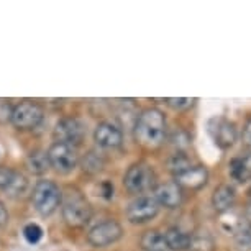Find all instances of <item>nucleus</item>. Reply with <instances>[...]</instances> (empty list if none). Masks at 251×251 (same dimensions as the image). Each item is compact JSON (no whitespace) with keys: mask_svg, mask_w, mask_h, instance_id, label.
Wrapping results in <instances>:
<instances>
[{"mask_svg":"<svg viewBox=\"0 0 251 251\" xmlns=\"http://www.w3.org/2000/svg\"><path fill=\"white\" fill-rule=\"evenodd\" d=\"M166 136V118L158 108L141 112L135 123V140L145 148H158Z\"/></svg>","mask_w":251,"mask_h":251,"instance_id":"nucleus-1","label":"nucleus"},{"mask_svg":"<svg viewBox=\"0 0 251 251\" xmlns=\"http://www.w3.org/2000/svg\"><path fill=\"white\" fill-rule=\"evenodd\" d=\"M92 208L87 199L77 191H73L66 196L63 202V219L69 226L79 228L91 220Z\"/></svg>","mask_w":251,"mask_h":251,"instance_id":"nucleus-2","label":"nucleus"},{"mask_svg":"<svg viewBox=\"0 0 251 251\" xmlns=\"http://www.w3.org/2000/svg\"><path fill=\"white\" fill-rule=\"evenodd\" d=\"M31 201L38 214L51 215L61 203V191L53 181H40L33 189Z\"/></svg>","mask_w":251,"mask_h":251,"instance_id":"nucleus-3","label":"nucleus"},{"mask_svg":"<svg viewBox=\"0 0 251 251\" xmlns=\"http://www.w3.org/2000/svg\"><path fill=\"white\" fill-rule=\"evenodd\" d=\"M156 176L154 171L151 169V166L145 163H136L133 166H130L128 171L125 174V187L128 189V192L131 194H141L150 191L154 186Z\"/></svg>","mask_w":251,"mask_h":251,"instance_id":"nucleus-4","label":"nucleus"},{"mask_svg":"<svg viewBox=\"0 0 251 251\" xmlns=\"http://www.w3.org/2000/svg\"><path fill=\"white\" fill-rule=\"evenodd\" d=\"M10 120L20 130L36 128L43 122V108L35 102H20L13 107Z\"/></svg>","mask_w":251,"mask_h":251,"instance_id":"nucleus-5","label":"nucleus"},{"mask_svg":"<svg viewBox=\"0 0 251 251\" xmlns=\"http://www.w3.org/2000/svg\"><path fill=\"white\" fill-rule=\"evenodd\" d=\"M48 161L50 166L54 168L58 173H71L77 166V151L74 146L66 145V143H53L51 148L48 150Z\"/></svg>","mask_w":251,"mask_h":251,"instance_id":"nucleus-6","label":"nucleus"},{"mask_svg":"<svg viewBox=\"0 0 251 251\" xmlns=\"http://www.w3.org/2000/svg\"><path fill=\"white\" fill-rule=\"evenodd\" d=\"M208 133L215 141V145L222 150L231 148L236 141V136H238L235 123L224 117H215L208 122Z\"/></svg>","mask_w":251,"mask_h":251,"instance_id":"nucleus-7","label":"nucleus"},{"mask_svg":"<svg viewBox=\"0 0 251 251\" xmlns=\"http://www.w3.org/2000/svg\"><path fill=\"white\" fill-rule=\"evenodd\" d=\"M123 235L122 225L115 220H105L97 224L94 228H91L87 235L89 243L97 246V248H103L112 243H115L117 240H120Z\"/></svg>","mask_w":251,"mask_h":251,"instance_id":"nucleus-8","label":"nucleus"},{"mask_svg":"<svg viewBox=\"0 0 251 251\" xmlns=\"http://www.w3.org/2000/svg\"><path fill=\"white\" fill-rule=\"evenodd\" d=\"M159 212V203L156 202L154 197L151 196H141L135 199L128 205L126 217L131 224H145V222L153 220Z\"/></svg>","mask_w":251,"mask_h":251,"instance_id":"nucleus-9","label":"nucleus"},{"mask_svg":"<svg viewBox=\"0 0 251 251\" xmlns=\"http://www.w3.org/2000/svg\"><path fill=\"white\" fill-rule=\"evenodd\" d=\"M84 125L80 123L77 118H63L58 122L54 128V138L58 143H66L71 146L80 145V141L84 140Z\"/></svg>","mask_w":251,"mask_h":251,"instance_id":"nucleus-10","label":"nucleus"},{"mask_svg":"<svg viewBox=\"0 0 251 251\" xmlns=\"http://www.w3.org/2000/svg\"><path fill=\"white\" fill-rule=\"evenodd\" d=\"M94 138H96V143L100 146V148L112 150V148H118V146L122 145L123 133L117 125H113V123L102 122L96 128Z\"/></svg>","mask_w":251,"mask_h":251,"instance_id":"nucleus-11","label":"nucleus"},{"mask_svg":"<svg viewBox=\"0 0 251 251\" xmlns=\"http://www.w3.org/2000/svg\"><path fill=\"white\" fill-rule=\"evenodd\" d=\"M208 181V171L203 166H191L184 173L177 174L176 182L179 187L191 189V191H197V189L203 187Z\"/></svg>","mask_w":251,"mask_h":251,"instance_id":"nucleus-12","label":"nucleus"},{"mask_svg":"<svg viewBox=\"0 0 251 251\" xmlns=\"http://www.w3.org/2000/svg\"><path fill=\"white\" fill-rule=\"evenodd\" d=\"M182 189L176 182H164L156 186L154 189V199L159 205H164L166 208H177L182 202Z\"/></svg>","mask_w":251,"mask_h":251,"instance_id":"nucleus-13","label":"nucleus"},{"mask_svg":"<svg viewBox=\"0 0 251 251\" xmlns=\"http://www.w3.org/2000/svg\"><path fill=\"white\" fill-rule=\"evenodd\" d=\"M236 201V194L235 189L228 186V184H222L214 191V196H212V203H214V208L219 214H224V212L233 208Z\"/></svg>","mask_w":251,"mask_h":251,"instance_id":"nucleus-14","label":"nucleus"},{"mask_svg":"<svg viewBox=\"0 0 251 251\" xmlns=\"http://www.w3.org/2000/svg\"><path fill=\"white\" fill-rule=\"evenodd\" d=\"M228 174L236 182H246L251 179V154L231 159L228 163Z\"/></svg>","mask_w":251,"mask_h":251,"instance_id":"nucleus-15","label":"nucleus"},{"mask_svg":"<svg viewBox=\"0 0 251 251\" xmlns=\"http://www.w3.org/2000/svg\"><path fill=\"white\" fill-rule=\"evenodd\" d=\"M192 236L177 226H171L168 231L164 233V241H166V248L173 250V251H186L191 246Z\"/></svg>","mask_w":251,"mask_h":251,"instance_id":"nucleus-16","label":"nucleus"},{"mask_svg":"<svg viewBox=\"0 0 251 251\" xmlns=\"http://www.w3.org/2000/svg\"><path fill=\"white\" fill-rule=\"evenodd\" d=\"M219 225H220V228L224 230L226 235L236 236L238 233H241V230L245 228V219L236 210L230 208V210H226V212H224V214H220Z\"/></svg>","mask_w":251,"mask_h":251,"instance_id":"nucleus-17","label":"nucleus"},{"mask_svg":"<svg viewBox=\"0 0 251 251\" xmlns=\"http://www.w3.org/2000/svg\"><path fill=\"white\" fill-rule=\"evenodd\" d=\"M140 243H141V248L145 251H164L166 250L164 233H161L158 230L145 231L140 240Z\"/></svg>","mask_w":251,"mask_h":251,"instance_id":"nucleus-18","label":"nucleus"},{"mask_svg":"<svg viewBox=\"0 0 251 251\" xmlns=\"http://www.w3.org/2000/svg\"><path fill=\"white\" fill-rule=\"evenodd\" d=\"M28 166L33 173L36 174H43L50 166V161H48V154L43 153V151H35L28 156Z\"/></svg>","mask_w":251,"mask_h":251,"instance_id":"nucleus-19","label":"nucleus"},{"mask_svg":"<svg viewBox=\"0 0 251 251\" xmlns=\"http://www.w3.org/2000/svg\"><path fill=\"white\" fill-rule=\"evenodd\" d=\"M191 251H214V240L210 238L208 235H196L192 236L191 240V246H189Z\"/></svg>","mask_w":251,"mask_h":251,"instance_id":"nucleus-20","label":"nucleus"},{"mask_svg":"<svg viewBox=\"0 0 251 251\" xmlns=\"http://www.w3.org/2000/svg\"><path fill=\"white\" fill-rule=\"evenodd\" d=\"M169 168L174 173V176H177V174H181L191 168V163H189V159L182 153H176L171 158V161H169Z\"/></svg>","mask_w":251,"mask_h":251,"instance_id":"nucleus-21","label":"nucleus"},{"mask_svg":"<svg viewBox=\"0 0 251 251\" xmlns=\"http://www.w3.org/2000/svg\"><path fill=\"white\" fill-rule=\"evenodd\" d=\"M26 186H28L26 177L23 176V174L15 173V176H13V181L10 182V186H8L5 191L10 192V196H22V194L26 191Z\"/></svg>","mask_w":251,"mask_h":251,"instance_id":"nucleus-22","label":"nucleus"},{"mask_svg":"<svg viewBox=\"0 0 251 251\" xmlns=\"http://www.w3.org/2000/svg\"><path fill=\"white\" fill-rule=\"evenodd\" d=\"M23 236H25V240L28 243L35 245L43 238V230H41V226L38 224H28L25 228H23Z\"/></svg>","mask_w":251,"mask_h":251,"instance_id":"nucleus-23","label":"nucleus"},{"mask_svg":"<svg viewBox=\"0 0 251 251\" xmlns=\"http://www.w3.org/2000/svg\"><path fill=\"white\" fill-rule=\"evenodd\" d=\"M84 169H87V171L91 173H97L102 169V159L99 158L96 153H89L86 156V159H84Z\"/></svg>","mask_w":251,"mask_h":251,"instance_id":"nucleus-24","label":"nucleus"},{"mask_svg":"<svg viewBox=\"0 0 251 251\" xmlns=\"http://www.w3.org/2000/svg\"><path fill=\"white\" fill-rule=\"evenodd\" d=\"M13 176H15V171L0 166V187L7 189L8 186H10V182L13 181Z\"/></svg>","mask_w":251,"mask_h":251,"instance_id":"nucleus-25","label":"nucleus"},{"mask_svg":"<svg viewBox=\"0 0 251 251\" xmlns=\"http://www.w3.org/2000/svg\"><path fill=\"white\" fill-rule=\"evenodd\" d=\"M192 99H166V103L169 107L176 108V110H182V108H187L192 105Z\"/></svg>","mask_w":251,"mask_h":251,"instance_id":"nucleus-26","label":"nucleus"},{"mask_svg":"<svg viewBox=\"0 0 251 251\" xmlns=\"http://www.w3.org/2000/svg\"><path fill=\"white\" fill-rule=\"evenodd\" d=\"M99 196H100L102 199H105V201H110V199L113 197V184L108 182V181H103L100 186H99Z\"/></svg>","mask_w":251,"mask_h":251,"instance_id":"nucleus-27","label":"nucleus"},{"mask_svg":"<svg viewBox=\"0 0 251 251\" xmlns=\"http://www.w3.org/2000/svg\"><path fill=\"white\" fill-rule=\"evenodd\" d=\"M243 141H245V145L248 146V148H251V118L246 122L245 128H243Z\"/></svg>","mask_w":251,"mask_h":251,"instance_id":"nucleus-28","label":"nucleus"},{"mask_svg":"<svg viewBox=\"0 0 251 251\" xmlns=\"http://www.w3.org/2000/svg\"><path fill=\"white\" fill-rule=\"evenodd\" d=\"M7 220H8V212H7L5 205H3V203L0 202V225H3Z\"/></svg>","mask_w":251,"mask_h":251,"instance_id":"nucleus-29","label":"nucleus"},{"mask_svg":"<svg viewBox=\"0 0 251 251\" xmlns=\"http://www.w3.org/2000/svg\"><path fill=\"white\" fill-rule=\"evenodd\" d=\"M243 219H245V222L248 224L250 226H251V202L246 205V208H245V215H243Z\"/></svg>","mask_w":251,"mask_h":251,"instance_id":"nucleus-30","label":"nucleus"},{"mask_svg":"<svg viewBox=\"0 0 251 251\" xmlns=\"http://www.w3.org/2000/svg\"><path fill=\"white\" fill-rule=\"evenodd\" d=\"M250 196H251V191H250Z\"/></svg>","mask_w":251,"mask_h":251,"instance_id":"nucleus-31","label":"nucleus"}]
</instances>
